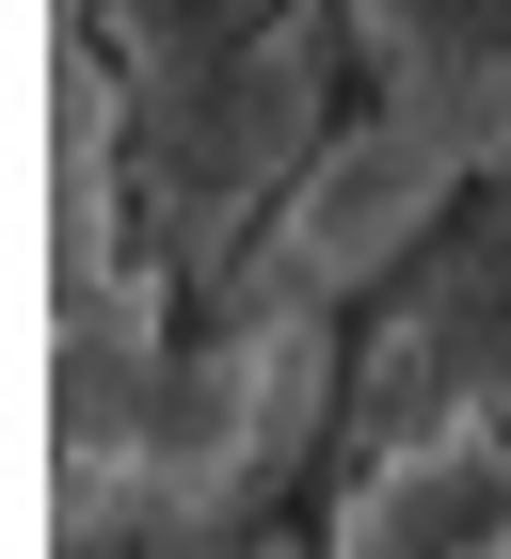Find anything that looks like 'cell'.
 <instances>
[{"label":"cell","mask_w":511,"mask_h":559,"mask_svg":"<svg viewBox=\"0 0 511 559\" xmlns=\"http://www.w3.org/2000/svg\"><path fill=\"white\" fill-rule=\"evenodd\" d=\"M336 559H511V384L464 431H416L336 512Z\"/></svg>","instance_id":"obj_1"},{"label":"cell","mask_w":511,"mask_h":559,"mask_svg":"<svg viewBox=\"0 0 511 559\" xmlns=\"http://www.w3.org/2000/svg\"><path fill=\"white\" fill-rule=\"evenodd\" d=\"M431 192H448V144H416V129L336 144L320 192H304V272H383V257L431 224Z\"/></svg>","instance_id":"obj_2"},{"label":"cell","mask_w":511,"mask_h":559,"mask_svg":"<svg viewBox=\"0 0 511 559\" xmlns=\"http://www.w3.org/2000/svg\"><path fill=\"white\" fill-rule=\"evenodd\" d=\"M272 16L288 0H96V33H112V64L128 81H224V64H255L272 48Z\"/></svg>","instance_id":"obj_3"}]
</instances>
